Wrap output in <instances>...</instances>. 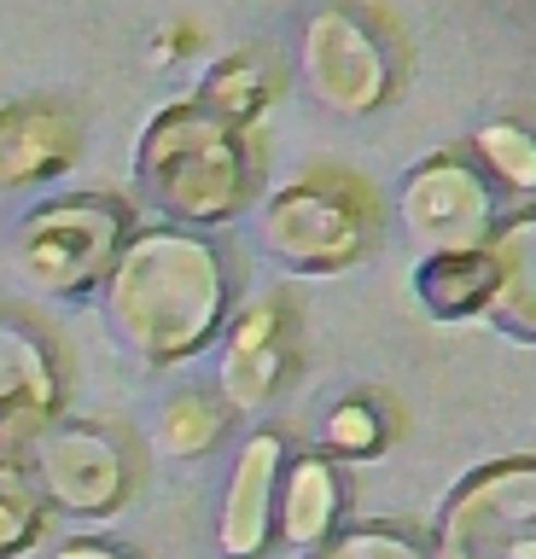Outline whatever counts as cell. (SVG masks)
I'll return each instance as SVG.
<instances>
[{
	"mask_svg": "<svg viewBox=\"0 0 536 559\" xmlns=\"http://www.w3.org/2000/svg\"><path fill=\"white\" fill-rule=\"evenodd\" d=\"M490 262H496V297L484 309V321L508 332V338L536 344V204L501 216L490 239Z\"/></svg>",
	"mask_w": 536,
	"mask_h": 559,
	"instance_id": "14",
	"label": "cell"
},
{
	"mask_svg": "<svg viewBox=\"0 0 536 559\" xmlns=\"http://www.w3.org/2000/svg\"><path fill=\"white\" fill-rule=\"evenodd\" d=\"M303 87L326 111L338 117H368L396 94V47L391 35L356 7H321L303 24L298 47Z\"/></svg>",
	"mask_w": 536,
	"mask_h": 559,
	"instance_id": "7",
	"label": "cell"
},
{
	"mask_svg": "<svg viewBox=\"0 0 536 559\" xmlns=\"http://www.w3.org/2000/svg\"><path fill=\"white\" fill-rule=\"evenodd\" d=\"M473 146H478L484 169H490L496 181H508L519 192H536V134L525 122H484L473 134Z\"/></svg>",
	"mask_w": 536,
	"mask_h": 559,
	"instance_id": "21",
	"label": "cell"
},
{
	"mask_svg": "<svg viewBox=\"0 0 536 559\" xmlns=\"http://www.w3.org/2000/svg\"><path fill=\"white\" fill-rule=\"evenodd\" d=\"M134 239V216L111 192H64L36 204L12 227V274L47 297H88L106 286L123 245Z\"/></svg>",
	"mask_w": 536,
	"mask_h": 559,
	"instance_id": "3",
	"label": "cell"
},
{
	"mask_svg": "<svg viewBox=\"0 0 536 559\" xmlns=\"http://www.w3.org/2000/svg\"><path fill=\"white\" fill-rule=\"evenodd\" d=\"M53 559H134V554L111 548V542H64V548H53Z\"/></svg>",
	"mask_w": 536,
	"mask_h": 559,
	"instance_id": "22",
	"label": "cell"
},
{
	"mask_svg": "<svg viewBox=\"0 0 536 559\" xmlns=\"http://www.w3.org/2000/svg\"><path fill=\"white\" fill-rule=\"evenodd\" d=\"M303 559H431V548H426L420 531H408V524L368 519V524H338V531Z\"/></svg>",
	"mask_w": 536,
	"mask_h": 559,
	"instance_id": "20",
	"label": "cell"
},
{
	"mask_svg": "<svg viewBox=\"0 0 536 559\" xmlns=\"http://www.w3.org/2000/svg\"><path fill=\"white\" fill-rule=\"evenodd\" d=\"M76 117L59 99L0 105V187H41L76 164Z\"/></svg>",
	"mask_w": 536,
	"mask_h": 559,
	"instance_id": "12",
	"label": "cell"
},
{
	"mask_svg": "<svg viewBox=\"0 0 536 559\" xmlns=\"http://www.w3.org/2000/svg\"><path fill=\"white\" fill-rule=\"evenodd\" d=\"M286 472V437L281 431H251L239 443V461L222 489V519L216 542L228 559H257L274 542V496H281Z\"/></svg>",
	"mask_w": 536,
	"mask_h": 559,
	"instance_id": "11",
	"label": "cell"
},
{
	"mask_svg": "<svg viewBox=\"0 0 536 559\" xmlns=\"http://www.w3.org/2000/svg\"><path fill=\"white\" fill-rule=\"evenodd\" d=\"M274 99V70L257 52H228L222 64H211V76L199 82V105L216 117H228L234 129H246L251 117H263V105Z\"/></svg>",
	"mask_w": 536,
	"mask_h": 559,
	"instance_id": "16",
	"label": "cell"
},
{
	"mask_svg": "<svg viewBox=\"0 0 536 559\" xmlns=\"http://www.w3.org/2000/svg\"><path fill=\"white\" fill-rule=\"evenodd\" d=\"M263 251L291 274H338L373 245V199L344 175H303L269 192L263 204Z\"/></svg>",
	"mask_w": 536,
	"mask_h": 559,
	"instance_id": "4",
	"label": "cell"
},
{
	"mask_svg": "<svg viewBox=\"0 0 536 559\" xmlns=\"http://www.w3.org/2000/svg\"><path fill=\"white\" fill-rule=\"evenodd\" d=\"M134 181H141L146 204L158 216L193 234V227H222L246 210L257 187V164H251L246 129L204 111L199 99H176L141 129Z\"/></svg>",
	"mask_w": 536,
	"mask_h": 559,
	"instance_id": "2",
	"label": "cell"
},
{
	"mask_svg": "<svg viewBox=\"0 0 536 559\" xmlns=\"http://www.w3.org/2000/svg\"><path fill=\"white\" fill-rule=\"evenodd\" d=\"M222 431H228V402L216 391H181V396H169L164 414H158V443H164V454H176V461L211 454L222 443Z\"/></svg>",
	"mask_w": 536,
	"mask_h": 559,
	"instance_id": "17",
	"label": "cell"
},
{
	"mask_svg": "<svg viewBox=\"0 0 536 559\" xmlns=\"http://www.w3.org/2000/svg\"><path fill=\"white\" fill-rule=\"evenodd\" d=\"M414 297L431 321H478L496 297V262L490 251L466 257H420L414 269Z\"/></svg>",
	"mask_w": 536,
	"mask_h": 559,
	"instance_id": "15",
	"label": "cell"
},
{
	"mask_svg": "<svg viewBox=\"0 0 536 559\" xmlns=\"http://www.w3.org/2000/svg\"><path fill=\"white\" fill-rule=\"evenodd\" d=\"M426 548L431 559H536V454L484 461L449 484Z\"/></svg>",
	"mask_w": 536,
	"mask_h": 559,
	"instance_id": "5",
	"label": "cell"
},
{
	"mask_svg": "<svg viewBox=\"0 0 536 559\" xmlns=\"http://www.w3.org/2000/svg\"><path fill=\"white\" fill-rule=\"evenodd\" d=\"M396 216H403L408 239L426 257H466V251H490L501 227V204L490 175H478L455 152H431L403 175Z\"/></svg>",
	"mask_w": 536,
	"mask_h": 559,
	"instance_id": "8",
	"label": "cell"
},
{
	"mask_svg": "<svg viewBox=\"0 0 536 559\" xmlns=\"http://www.w3.org/2000/svg\"><path fill=\"white\" fill-rule=\"evenodd\" d=\"M391 443V408L373 391H356L333 402V414L321 419V454L326 461H368Z\"/></svg>",
	"mask_w": 536,
	"mask_h": 559,
	"instance_id": "18",
	"label": "cell"
},
{
	"mask_svg": "<svg viewBox=\"0 0 536 559\" xmlns=\"http://www.w3.org/2000/svg\"><path fill=\"white\" fill-rule=\"evenodd\" d=\"M344 524V478L326 454H286L281 496H274V536L291 554H315Z\"/></svg>",
	"mask_w": 536,
	"mask_h": 559,
	"instance_id": "13",
	"label": "cell"
},
{
	"mask_svg": "<svg viewBox=\"0 0 536 559\" xmlns=\"http://www.w3.org/2000/svg\"><path fill=\"white\" fill-rule=\"evenodd\" d=\"M19 461L29 466L41 501L71 513V519H111L134 496L129 443L111 426H99V419H64L59 414Z\"/></svg>",
	"mask_w": 536,
	"mask_h": 559,
	"instance_id": "6",
	"label": "cell"
},
{
	"mask_svg": "<svg viewBox=\"0 0 536 559\" xmlns=\"http://www.w3.org/2000/svg\"><path fill=\"white\" fill-rule=\"evenodd\" d=\"M47 501L19 454H0V559H19L41 542Z\"/></svg>",
	"mask_w": 536,
	"mask_h": 559,
	"instance_id": "19",
	"label": "cell"
},
{
	"mask_svg": "<svg viewBox=\"0 0 536 559\" xmlns=\"http://www.w3.org/2000/svg\"><path fill=\"white\" fill-rule=\"evenodd\" d=\"M64 408L59 344L19 309H0V454H24Z\"/></svg>",
	"mask_w": 536,
	"mask_h": 559,
	"instance_id": "9",
	"label": "cell"
},
{
	"mask_svg": "<svg viewBox=\"0 0 536 559\" xmlns=\"http://www.w3.org/2000/svg\"><path fill=\"white\" fill-rule=\"evenodd\" d=\"M291 373V309L286 297H251L246 309L228 321L222 338V373L216 396L228 402V414H263Z\"/></svg>",
	"mask_w": 536,
	"mask_h": 559,
	"instance_id": "10",
	"label": "cell"
},
{
	"mask_svg": "<svg viewBox=\"0 0 536 559\" xmlns=\"http://www.w3.org/2000/svg\"><path fill=\"white\" fill-rule=\"evenodd\" d=\"M228 257L216 239L187 227H146L123 245L117 269L99 286L106 326L152 367L193 361L204 344L228 326Z\"/></svg>",
	"mask_w": 536,
	"mask_h": 559,
	"instance_id": "1",
	"label": "cell"
}]
</instances>
